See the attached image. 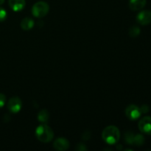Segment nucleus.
Returning a JSON list of instances; mask_svg holds the SVG:
<instances>
[{"instance_id": "nucleus-1", "label": "nucleus", "mask_w": 151, "mask_h": 151, "mask_svg": "<svg viewBox=\"0 0 151 151\" xmlns=\"http://www.w3.org/2000/svg\"><path fill=\"white\" fill-rule=\"evenodd\" d=\"M103 139L109 145H114L119 141L120 138V132L117 127L114 125H109L106 127L102 134Z\"/></svg>"}, {"instance_id": "nucleus-2", "label": "nucleus", "mask_w": 151, "mask_h": 151, "mask_svg": "<svg viewBox=\"0 0 151 151\" xmlns=\"http://www.w3.org/2000/svg\"><path fill=\"white\" fill-rule=\"evenodd\" d=\"M35 136L39 141L42 142H49L54 137V133L52 128L47 125H41L35 130Z\"/></svg>"}, {"instance_id": "nucleus-3", "label": "nucleus", "mask_w": 151, "mask_h": 151, "mask_svg": "<svg viewBox=\"0 0 151 151\" xmlns=\"http://www.w3.org/2000/svg\"><path fill=\"white\" fill-rule=\"evenodd\" d=\"M50 7L49 4L45 1H38L32 7V13L35 17L42 18L44 17L48 13Z\"/></svg>"}, {"instance_id": "nucleus-4", "label": "nucleus", "mask_w": 151, "mask_h": 151, "mask_svg": "<svg viewBox=\"0 0 151 151\" xmlns=\"http://www.w3.org/2000/svg\"><path fill=\"white\" fill-rule=\"evenodd\" d=\"M125 114H126L127 117L131 119V120H136V119H139L140 117L142 112L138 106L132 104L130 105L126 108Z\"/></svg>"}, {"instance_id": "nucleus-5", "label": "nucleus", "mask_w": 151, "mask_h": 151, "mask_svg": "<svg viewBox=\"0 0 151 151\" xmlns=\"http://www.w3.org/2000/svg\"><path fill=\"white\" fill-rule=\"evenodd\" d=\"M22 107V102L18 97H13L10 99L7 103V109L10 112L13 114L20 111Z\"/></svg>"}, {"instance_id": "nucleus-6", "label": "nucleus", "mask_w": 151, "mask_h": 151, "mask_svg": "<svg viewBox=\"0 0 151 151\" xmlns=\"http://www.w3.org/2000/svg\"><path fill=\"white\" fill-rule=\"evenodd\" d=\"M139 128L142 134L151 135V117L145 116L139 122Z\"/></svg>"}, {"instance_id": "nucleus-7", "label": "nucleus", "mask_w": 151, "mask_h": 151, "mask_svg": "<svg viewBox=\"0 0 151 151\" xmlns=\"http://www.w3.org/2000/svg\"><path fill=\"white\" fill-rule=\"evenodd\" d=\"M137 21L141 25H147L151 23V11L142 10L137 16Z\"/></svg>"}, {"instance_id": "nucleus-8", "label": "nucleus", "mask_w": 151, "mask_h": 151, "mask_svg": "<svg viewBox=\"0 0 151 151\" xmlns=\"http://www.w3.org/2000/svg\"><path fill=\"white\" fill-rule=\"evenodd\" d=\"M53 147L56 150H66L69 147V142L66 139L58 138L53 142Z\"/></svg>"}, {"instance_id": "nucleus-9", "label": "nucleus", "mask_w": 151, "mask_h": 151, "mask_svg": "<svg viewBox=\"0 0 151 151\" xmlns=\"http://www.w3.org/2000/svg\"><path fill=\"white\" fill-rule=\"evenodd\" d=\"M25 0H9V6L13 11H21L25 7Z\"/></svg>"}, {"instance_id": "nucleus-10", "label": "nucleus", "mask_w": 151, "mask_h": 151, "mask_svg": "<svg viewBox=\"0 0 151 151\" xmlns=\"http://www.w3.org/2000/svg\"><path fill=\"white\" fill-rule=\"evenodd\" d=\"M145 4L146 0H130L129 1L130 9L134 11L142 10Z\"/></svg>"}, {"instance_id": "nucleus-11", "label": "nucleus", "mask_w": 151, "mask_h": 151, "mask_svg": "<svg viewBox=\"0 0 151 151\" xmlns=\"http://www.w3.org/2000/svg\"><path fill=\"white\" fill-rule=\"evenodd\" d=\"M34 26V21L31 18H24L21 22V27L24 30H29Z\"/></svg>"}, {"instance_id": "nucleus-12", "label": "nucleus", "mask_w": 151, "mask_h": 151, "mask_svg": "<svg viewBox=\"0 0 151 151\" xmlns=\"http://www.w3.org/2000/svg\"><path fill=\"white\" fill-rule=\"evenodd\" d=\"M49 116H50V114H49V112L47 111L46 109H43L41 111L38 113V119L42 123H45L48 121Z\"/></svg>"}, {"instance_id": "nucleus-13", "label": "nucleus", "mask_w": 151, "mask_h": 151, "mask_svg": "<svg viewBox=\"0 0 151 151\" xmlns=\"http://www.w3.org/2000/svg\"><path fill=\"white\" fill-rule=\"evenodd\" d=\"M145 143V138L142 134H137L134 135L133 145L136 146H142Z\"/></svg>"}, {"instance_id": "nucleus-14", "label": "nucleus", "mask_w": 151, "mask_h": 151, "mask_svg": "<svg viewBox=\"0 0 151 151\" xmlns=\"http://www.w3.org/2000/svg\"><path fill=\"white\" fill-rule=\"evenodd\" d=\"M140 32H141V30H140V29L139 27L134 26V27H132L130 28L129 35L131 37L134 38V37L138 36V35L140 34Z\"/></svg>"}, {"instance_id": "nucleus-15", "label": "nucleus", "mask_w": 151, "mask_h": 151, "mask_svg": "<svg viewBox=\"0 0 151 151\" xmlns=\"http://www.w3.org/2000/svg\"><path fill=\"white\" fill-rule=\"evenodd\" d=\"M134 134L133 133L131 132H128L125 134V142H126L128 144L130 145H133V141H134Z\"/></svg>"}, {"instance_id": "nucleus-16", "label": "nucleus", "mask_w": 151, "mask_h": 151, "mask_svg": "<svg viewBox=\"0 0 151 151\" xmlns=\"http://www.w3.org/2000/svg\"><path fill=\"white\" fill-rule=\"evenodd\" d=\"M7 18V12L2 7H0V22H4Z\"/></svg>"}, {"instance_id": "nucleus-17", "label": "nucleus", "mask_w": 151, "mask_h": 151, "mask_svg": "<svg viewBox=\"0 0 151 151\" xmlns=\"http://www.w3.org/2000/svg\"><path fill=\"white\" fill-rule=\"evenodd\" d=\"M6 102V97L4 94L0 93V108L3 107L5 104Z\"/></svg>"}, {"instance_id": "nucleus-18", "label": "nucleus", "mask_w": 151, "mask_h": 151, "mask_svg": "<svg viewBox=\"0 0 151 151\" xmlns=\"http://www.w3.org/2000/svg\"><path fill=\"white\" fill-rule=\"evenodd\" d=\"M77 150H79V151H82V150H87V147H86L85 145L83 144H79L78 145V146H77L76 148Z\"/></svg>"}, {"instance_id": "nucleus-19", "label": "nucleus", "mask_w": 151, "mask_h": 151, "mask_svg": "<svg viewBox=\"0 0 151 151\" xmlns=\"http://www.w3.org/2000/svg\"><path fill=\"white\" fill-rule=\"evenodd\" d=\"M142 113H147L149 111V107L147 105H143L141 108H140Z\"/></svg>"}, {"instance_id": "nucleus-20", "label": "nucleus", "mask_w": 151, "mask_h": 151, "mask_svg": "<svg viewBox=\"0 0 151 151\" xmlns=\"http://www.w3.org/2000/svg\"><path fill=\"white\" fill-rule=\"evenodd\" d=\"M4 2V0H0V5L2 4Z\"/></svg>"}]
</instances>
